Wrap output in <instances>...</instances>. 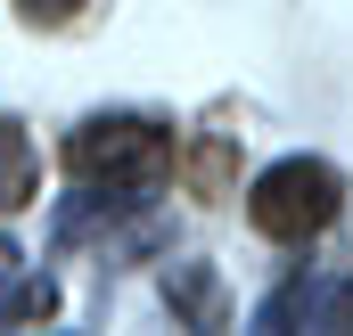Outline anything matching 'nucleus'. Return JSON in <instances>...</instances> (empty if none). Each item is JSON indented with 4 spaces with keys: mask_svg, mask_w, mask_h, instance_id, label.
<instances>
[{
    "mask_svg": "<svg viewBox=\"0 0 353 336\" xmlns=\"http://www.w3.org/2000/svg\"><path fill=\"white\" fill-rule=\"evenodd\" d=\"M66 172L83 189H157L173 172V132L157 115H90L66 132Z\"/></svg>",
    "mask_w": 353,
    "mask_h": 336,
    "instance_id": "nucleus-1",
    "label": "nucleus"
},
{
    "mask_svg": "<svg viewBox=\"0 0 353 336\" xmlns=\"http://www.w3.org/2000/svg\"><path fill=\"white\" fill-rule=\"evenodd\" d=\"M337 213H345V172L321 165V156H279V165L255 172V189H247V222H255L263 238H279V246L321 238Z\"/></svg>",
    "mask_w": 353,
    "mask_h": 336,
    "instance_id": "nucleus-2",
    "label": "nucleus"
},
{
    "mask_svg": "<svg viewBox=\"0 0 353 336\" xmlns=\"http://www.w3.org/2000/svg\"><path fill=\"white\" fill-rule=\"evenodd\" d=\"M353 328L345 312V279H288L279 295H263V312H255V328Z\"/></svg>",
    "mask_w": 353,
    "mask_h": 336,
    "instance_id": "nucleus-3",
    "label": "nucleus"
},
{
    "mask_svg": "<svg viewBox=\"0 0 353 336\" xmlns=\"http://www.w3.org/2000/svg\"><path fill=\"white\" fill-rule=\"evenodd\" d=\"M165 304H173L181 328H222V320H230V295H222L214 262H173V271H165Z\"/></svg>",
    "mask_w": 353,
    "mask_h": 336,
    "instance_id": "nucleus-4",
    "label": "nucleus"
},
{
    "mask_svg": "<svg viewBox=\"0 0 353 336\" xmlns=\"http://www.w3.org/2000/svg\"><path fill=\"white\" fill-rule=\"evenodd\" d=\"M58 312V279L50 271H17V246H0V328L50 320Z\"/></svg>",
    "mask_w": 353,
    "mask_h": 336,
    "instance_id": "nucleus-5",
    "label": "nucleus"
},
{
    "mask_svg": "<svg viewBox=\"0 0 353 336\" xmlns=\"http://www.w3.org/2000/svg\"><path fill=\"white\" fill-rule=\"evenodd\" d=\"M33 189H41V156H33L25 123H17V115H0V213L33 205Z\"/></svg>",
    "mask_w": 353,
    "mask_h": 336,
    "instance_id": "nucleus-6",
    "label": "nucleus"
},
{
    "mask_svg": "<svg viewBox=\"0 0 353 336\" xmlns=\"http://www.w3.org/2000/svg\"><path fill=\"white\" fill-rule=\"evenodd\" d=\"M189 180H197V189H205V197H214V189H222V180H230V140H205V148H197V156H189Z\"/></svg>",
    "mask_w": 353,
    "mask_h": 336,
    "instance_id": "nucleus-7",
    "label": "nucleus"
},
{
    "mask_svg": "<svg viewBox=\"0 0 353 336\" xmlns=\"http://www.w3.org/2000/svg\"><path fill=\"white\" fill-rule=\"evenodd\" d=\"M74 8H83V0H25V17H33V25H66Z\"/></svg>",
    "mask_w": 353,
    "mask_h": 336,
    "instance_id": "nucleus-8",
    "label": "nucleus"
},
{
    "mask_svg": "<svg viewBox=\"0 0 353 336\" xmlns=\"http://www.w3.org/2000/svg\"><path fill=\"white\" fill-rule=\"evenodd\" d=\"M345 312H353V279H345Z\"/></svg>",
    "mask_w": 353,
    "mask_h": 336,
    "instance_id": "nucleus-9",
    "label": "nucleus"
}]
</instances>
